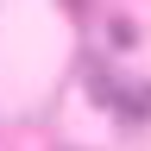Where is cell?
<instances>
[{"label":"cell","instance_id":"obj_1","mask_svg":"<svg viewBox=\"0 0 151 151\" xmlns=\"http://www.w3.org/2000/svg\"><path fill=\"white\" fill-rule=\"evenodd\" d=\"M63 6H69V13H88V0H63Z\"/></svg>","mask_w":151,"mask_h":151}]
</instances>
